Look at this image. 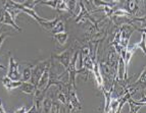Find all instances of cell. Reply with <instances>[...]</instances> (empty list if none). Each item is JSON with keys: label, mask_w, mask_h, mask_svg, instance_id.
Returning a JSON list of instances; mask_svg holds the SVG:
<instances>
[{"label": "cell", "mask_w": 146, "mask_h": 113, "mask_svg": "<svg viewBox=\"0 0 146 113\" xmlns=\"http://www.w3.org/2000/svg\"><path fill=\"white\" fill-rule=\"evenodd\" d=\"M52 62H53V59L50 57L49 59L39 61L36 65L32 66V75H31V79H30V83H32V84L35 85L37 87V85L39 83L42 75H43L44 71H45L47 68L51 66Z\"/></svg>", "instance_id": "1"}, {"label": "cell", "mask_w": 146, "mask_h": 113, "mask_svg": "<svg viewBox=\"0 0 146 113\" xmlns=\"http://www.w3.org/2000/svg\"><path fill=\"white\" fill-rule=\"evenodd\" d=\"M68 112H72V111L75 110H82L83 107H82V104H81L80 100L78 98V95H77V91H76V85L71 84V83L68 82Z\"/></svg>", "instance_id": "2"}, {"label": "cell", "mask_w": 146, "mask_h": 113, "mask_svg": "<svg viewBox=\"0 0 146 113\" xmlns=\"http://www.w3.org/2000/svg\"><path fill=\"white\" fill-rule=\"evenodd\" d=\"M134 30H136L135 24H124L119 28V45L124 49H126L127 46L129 45L130 38H131L132 33L134 32Z\"/></svg>", "instance_id": "3"}, {"label": "cell", "mask_w": 146, "mask_h": 113, "mask_svg": "<svg viewBox=\"0 0 146 113\" xmlns=\"http://www.w3.org/2000/svg\"><path fill=\"white\" fill-rule=\"evenodd\" d=\"M75 48H74L73 46L72 47H68L66 50H64L62 53H59V54H55V53H52L51 55V58L53 60H56L58 61L61 65H62L63 67L68 68V64L71 62L72 58H73L74 54H75Z\"/></svg>", "instance_id": "4"}, {"label": "cell", "mask_w": 146, "mask_h": 113, "mask_svg": "<svg viewBox=\"0 0 146 113\" xmlns=\"http://www.w3.org/2000/svg\"><path fill=\"white\" fill-rule=\"evenodd\" d=\"M8 2L10 3L11 5H13L17 9H19L20 11L22 12H25V13H27L28 15H30V17H32V19H34L36 22H38V24H41L42 22H44V20H46V19H44V17H41L38 15V13H37L36 11H35V9H31V8H27V7H24L21 3H17V2H15V1H12V0H7Z\"/></svg>", "instance_id": "5"}, {"label": "cell", "mask_w": 146, "mask_h": 113, "mask_svg": "<svg viewBox=\"0 0 146 113\" xmlns=\"http://www.w3.org/2000/svg\"><path fill=\"white\" fill-rule=\"evenodd\" d=\"M87 19L91 20V22H95V20L91 17L90 13H89L87 8H86L85 3L81 0V1H79V13L75 17V22L82 24V22H85Z\"/></svg>", "instance_id": "6"}, {"label": "cell", "mask_w": 146, "mask_h": 113, "mask_svg": "<svg viewBox=\"0 0 146 113\" xmlns=\"http://www.w3.org/2000/svg\"><path fill=\"white\" fill-rule=\"evenodd\" d=\"M8 62H9V66H8L7 77L13 81H20L22 79V73L20 71V66L17 61L13 57H9Z\"/></svg>", "instance_id": "7"}, {"label": "cell", "mask_w": 146, "mask_h": 113, "mask_svg": "<svg viewBox=\"0 0 146 113\" xmlns=\"http://www.w3.org/2000/svg\"><path fill=\"white\" fill-rule=\"evenodd\" d=\"M41 4L48 5L58 11H68V6L64 0H42Z\"/></svg>", "instance_id": "8"}, {"label": "cell", "mask_w": 146, "mask_h": 113, "mask_svg": "<svg viewBox=\"0 0 146 113\" xmlns=\"http://www.w3.org/2000/svg\"><path fill=\"white\" fill-rule=\"evenodd\" d=\"M119 55L115 52V49H110L108 53V60H107V66L110 68V72L112 75H117V62H119Z\"/></svg>", "instance_id": "9"}, {"label": "cell", "mask_w": 146, "mask_h": 113, "mask_svg": "<svg viewBox=\"0 0 146 113\" xmlns=\"http://www.w3.org/2000/svg\"><path fill=\"white\" fill-rule=\"evenodd\" d=\"M0 24H7V26H12V28H13L15 30H17V31L22 32V28H20V26L15 24L13 17H12V15H10L9 12H8L6 9H3L2 17H1V19H0Z\"/></svg>", "instance_id": "10"}, {"label": "cell", "mask_w": 146, "mask_h": 113, "mask_svg": "<svg viewBox=\"0 0 146 113\" xmlns=\"http://www.w3.org/2000/svg\"><path fill=\"white\" fill-rule=\"evenodd\" d=\"M124 5V9L131 13L133 17L138 15V12L140 10V0H125Z\"/></svg>", "instance_id": "11"}, {"label": "cell", "mask_w": 146, "mask_h": 113, "mask_svg": "<svg viewBox=\"0 0 146 113\" xmlns=\"http://www.w3.org/2000/svg\"><path fill=\"white\" fill-rule=\"evenodd\" d=\"M1 83H2L3 87H4L5 89L8 90V91H11V90L17 89V88L20 87L21 85H22L23 81L22 79H20V81H13V79H11L10 77H8L7 75H5V77H3L2 79H1Z\"/></svg>", "instance_id": "12"}, {"label": "cell", "mask_w": 146, "mask_h": 113, "mask_svg": "<svg viewBox=\"0 0 146 113\" xmlns=\"http://www.w3.org/2000/svg\"><path fill=\"white\" fill-rule=\"evenodd\" d=\"M137 44L136 43H133V44H130L127 46L126 51H125V55H124V63H125V66H126V69L128 70V66H129V63L130 60H131L132 56L133 54L135 53V51L137 50Z\"/></svg>", "instance_id": "13"}, {"label": "cell", "mask_w": 146, "mask_h": 113, "mask_svg": "<svg viewBox=\"0 0 146 113\" xmlns=\"http://www.w3.org/2000/svg\"><path fill=\"white\" fill-rule=\"evenodd\" d=\"M128 103H129L130 105V112L132 113H136L139 111V109L141 108L142 106H145L146 102H145V97H143L142 98V101H136V100H134V99L129 98L128 99Z\"/></svg>", "instance_id": "14"}, {"label": "cell", "mask_w": 146, "mask_h": 113, "mask_svg": "<svg viewBox=\"0 0 146 113\" xmlns=\"http://www.w3.org/2000/svg\"><path fill=\"white\" fill-rule=\"evenodd\" d=\"M92 72H93V75H94L95 81H96V83H97L98 88H99L100 91H101L103 88V79H102V75H101V72H100L99 64H98V62L96 60H95V62H94V66H93Z\"/></svg>", "instance_id": "15"}, {"label": "cell", "mask_w": 146, "mask_h": 113, "mask_svg": "<svg viewBox=\"0 0 146 113\" xmlns=\"http://www.w3.org/2000/svg\"><path fill=\"white\" fill-rule=\"evenodd\" d=\"M17 89L20 90L21 92H23V93H25V94L33 95V96H34L35 93H36V91H37L36 86L33 85L32 83H28V82H23L22 85H21Z\"/></svg>", "instance_id": "16"}, {"label": "cell", "mask_w": 146, "mask_h": 113, "mask_svg": "<svg viewBox=\"0 0 146 113\" xmlns=\"http://www.w3.org/2000/svg\"><path fill=\"white\" fill-rule=\"evenodd\" d=\"M53 38L56 40V42L59 44L60 46H64L68 42V33L66 32H61V33H57V34H53L52 35Z\"/></svg>", "instance_id": "17"}, {"label": "cell", "mask_w": 146, "mask_h": 113, "mask_svg": "<svg viewBox=\"0 0 146 113\" xmlns=\"http://www.w3.org/2000/svg\"><path fill=\"white\" fill-rule=\"evenodd\" d=\"M61 32H66V26H64V22H63L62 19H59L49 33H51L53 35V34H57V33H61Z\"/></svg>", "instance_id": "18"}, {"label": "cell", "mask_w": 146, "mask_h": 113, "mask_svg": "<svg viewBox=\"0 0 146 113\" xmlns=\"http://www.w3.org/2000/svg\"><path fill=\"white\" fill-rule=\"evenodd\" d=\"M31 75H32V66H27L25 67L24 70H23L22 73V81L23 82H28L31 79Z\"/></svg>", "instance_id": "19"}, {"label": "cell", "mask_w": 146, "mask_h": 113, "mask_svg": "<svg viewBox=\"0 0 146 113\" xmlns=\"http://www.w3.org/2000/svg\"><path fill=\"white\" fill-rule=\"evenodd\" d=\"M42 0H27V1H25V2L21 3V4L24 6V7H27V8H31V9H35V6L37 4H40Z\"/></svg>", "instance_id": "20"}, {"label": "cell", "mask_w": 146, "mask_h": 113, "mask_svg": "<svg viewBox=\"0 0 146 113\" xmlns=\"http://www.w3.org/2000/svg\"><path fill=\"white\" fill-rule=\"evenodd\" d=\"M93 3V5H94L95 7H103V6H108V5H113L112 3L110 2H107V1H105V0H91Z\"/></svg>", "instance_id": "21"}, {"label": "cell", "mask_w": 146, "mask_h": 113, "mask_svg": "<svg viewBox=\"0 0 146 113\" xmlns=\"http://www.w3.org/2000/svg\"><path fill=\"white\" fill-rule=\"evenodd\" d=\"M137 44V48L138 49H141L142 52L144 54H146V51H145V31L142 32V38H141V41L138 42Z\"/></svg>", "instance_id": "22"}, {"label": "cell", "mask_w": 146, "mask_h": 113, "mask_svg": "<svg viewBox=\"0 0 146 113\" xmlns=\"http://www.w3.org/2000/svg\"><path fill=\"white\" fill-rule=\"evenodd\" d=\"M145 70H146V68L144 67L143 70H142V72H141V75H140V77H139L138 79H137L136 82H135V85L142 84L143 86L145 85Z\"/></svg>", "instance_id": "23"}, {"label": "cell", "mask_w": 146, "mask_h": 113, "mask_svg": "<svg viewBox=\"0 0 146 113\" xmlns=\"http://www.w3.org/2000/svg\"><path fill=\"white\" fill-rule=\"evenodd\" d=\"M8 36H9V34H8L7 32H5V33H1V34H0V47H1V45L3 44L4 40L7 38Z\"/></svg>", "instance_id": "24"}, {"label": "cell", "mask_w": 146, "mask_h": 113, "mask_svg": "<svg viewBox=\"0 0 146 113\" xmlns=\"http://www.w3.org/2000/svg\"><path fill=\"white\" fill-rule=\"evenodd\" d=\"M27 111H28V109L26 108V106H23V107H21V108L15 109V112H17V113H27Z\"/></svg>", "instance_id": "25"}, {"label": "cell", "mask_w": 146, "mask_h": 113, "mask_svg": "<svg viewBox=\"0 0 146 113\" xmlns=\"http://www.w3.org/2000/svg\"><path fill=\"white\" fill-rule=\"evenodd\" d=\"M0 113H6V110L4 109V106H3L1 99H0Z\"/></svg>", "instance_id": "26"}, {"label": "cell", "mask_w": 146, "mask_h": 113, "mask_svg": "<svg viewBox=\"0 0 146 113\" xmlns=\"http://www.w3.org/2000/svg\"><path fill=\"white\" fill-rule=\"evenodd\" d=\"M121 0H111V3L112 4H115V3H119Z\"/></svg>", "instance_id": "27"}, {"label": "cell", "mask_w": 146, "mask_h": 113, "mask_svg": "<svg viewBox=\"0 0 146 113\" xmlns=\"http://www.w3.org/2000/svg\"><path fill=\"white\" fill-rule=\"evenodd\" d=\"M5 68H6V67H5L4 65H2V64H0V69H5Z\"/></svg>", "instance_id": "28"}]
</instances>
